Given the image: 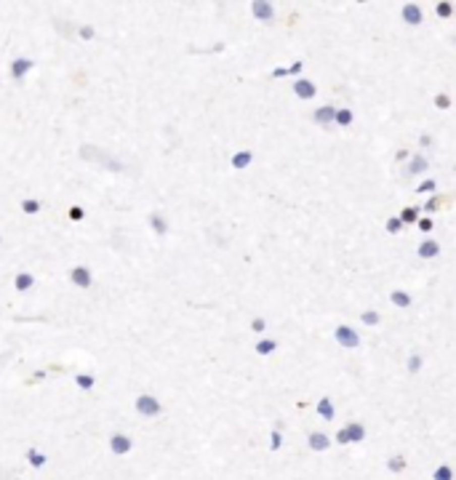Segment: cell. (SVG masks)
<instances>
[{
	"mask_svg": "<svg viewBox=\"0 0 456 480\" xmlns=\"http://www.w3.org/2000/svg\"><path fill=\"white\" fill-rule=\"evenodd\" d=\"M134 408H136V413L139 416H144V419H157L163 413V403L155 398V395H150V392H142L139 398L134 400Z\"/></svg>",
	"mask_w": 456,
	"mask_h": 480,
	"instance_id": "1",
	"label": "cell"
},
{
	"mask_svg": "<svg viewBox=\"0 0 456 480\" xmlns=\"http://www.w3.org/2000/svg\"><path fill=\"white\" fill-rule=\"evenodd\" d=\"M80 37H86V40H91V37H94V27H80Z\"/></svg>",
	"mask_w": 456,
	"mask_h": 480,
	"instance_id": "40",
	"label": "cell"
},
{
	"mask_svg": "<svg viewBox=\"0 0 456 480\" xmlns=\"http://www.w3.org/2000/svg\"><path fill=\"white\" fill-rule=\"evenodd\" d=\"M294 96L296 99H302V101H310L318 96V86H315L312 80H307V78H299V80H294Z\"/></svg>",
	"mask_w": 456,
	"mask_h": 480,
	"instance_id": "5",
	"label": "cell"
},
{
	"mask_svg": "<svg viewBox=\"0 0 456 480\" xmlns=\"http://www.w3.org/2000/svg\"><path fill=\"white\" fill-rule=\"evenodd\" d=\"M387 469H389V472H403V469H406V456H389L387 459Z\"/></svg>",
	"mask_w": 456,
	"mask_h": 480,
	"instance_id": "27",
	"label": "cell"
},
{
	"mask_svg": "<svg viewBox=\"0 0 456 480\" xmlns=\"http://www.w3.org/2000/svg\"><path fill=\"white\" fill-rule=\"evenodd\" d=\"M35 283H38V280H35L32 272H19V275L14 278V288L19 291V294H30L35 288Z\"/></svg>",
	"mask_w": 456,
	"mask_h": 480,
	"instance_id": "13",
	"label": "cell"
},
{
	"mask_svg": "<svg viewBox=\"0 0 456 480\" xmlns=\"http://www.w3.org/2000/svg\"><path fill=\"white\" fill-rule=\"evenodd\" d=\"M416 253H419V259L430 261V259H435V256H440V243H437L435 238H424V240L416 246Z\"/></svg>",
	"mask_w": 456,
	"mask_h": 480,
	"instance_id": "9",
	"label": "cell"
},
{
	"mask_svg": "<svg viewBox=\"0 0 456 480\" xmlns=\"http://www.w3.org/2000/svg\"><path fill=\"white\" fill-rule=\"evenodd\" d=\"M416 227L422 230V232H430V230H432V219H430V216H419Z\"/></svg>",
	"mask_w": 456,
	"mask_h": 480,
	"instance_id": "37",
	"label": "cell"
},
{
	"mask_svg": "<svg viewBox=\"0 0 456 480\" xmlns=\"http://www.w3.org/2000/svg\"><path fill=\"white\" fill-rule=\"evenodd\" d=\"M400 19H403L406 24H411V27H419L424 22V11H422L419 3H403V8H400Z\"/></svg>",
	"mask_w": 456,
	"mask_h": 480,
	"instance_id": "6",
	"label": "cell"
},
{
	"mask_svg": "<svg viewBox=\"0 0 456 480\" xmlns=\"http://www.w3.org/2000/svg\"><path fill=\"white\" fill-rule=\"evenodd\" d=\"M379 320H381V315L376 312V309H363L360 312V323L363 326H379Z\"/></svg>",
	"mask_w": 456,
	"mask_h": 480,
	"instance_id": "26",
	"label": "cell"
},
{
	"mask_svg": "<svg viewBox=\"0 0 456 480\" xmlns=\"http://www.w3.org/2000/svg\"><path fill=\"white\" fill-rule=\"evenodd\" d=\"M432 480H453V467L451 464H437L435 472H432Z\"/></svg>",
	"mask_w": 456,
	"mask_h": 480,
	"instance_id": "25",
	"label": "cell"
},
{
	"mask_svg": "<svg viewBox=\"0 0 456 480\" xmlns=\"http://www.w3.org/2000/svg\"><path fill=\"white\" fill-rule=\"evenodd\" d=\"M419 211H422V208H414V205H406V208L400 211L397 216H400V222H403V224H416V222H419Z\"/></svg>",
	"mask_w": 456,
	"mask_h": 480,
	"instance_id": "22",
	"label": "cell"
},
{
	"mask_svg": "<svg viewBox=\"0 0 456 480\" xmlns=\"http://www.w3.org/2000/svg\"><path fill=\"white\" fill-rule=\"evenodd\" d=\"M403 227H406V224L400 222V216H389V219L384 222V230H387L389 235H397V232L403 230Z\"/></svg>",
	"mask_w": 456,
	"mask_h": 480,
	"instance_id": "30",
	"label": "cell"
},
{
	"mask_svg": "<svg viewBox=\"0 0 456 480\" xmlns=\"http://www.w3.org/2000/svg\"><path fill=\"white\" fill-rule=\"evenodd\" d=\"M437 208H440V197H437V195H430V200H427V205H424V208L422 211H437Z\"/></svg>",
	"mask_w": 456,
	"mask_h": 480,
	"instance_id": "36",
	"label": "cell"
},
{
	"mask_svg": "<svg viewBox=\"0 0 456 480\" xmlns=\"http://www.w3.org/2000/svg\"><path fill=\"white\" fill-rule=\"evenodd\" d=\"M389 302H392L395 307H400V309H408L414 304V299H411V294L408 291H400V288H395L392 294H389Z\"/></svg>",
	"mask_w": 456,
	"mask_h": 480,
	"instance_id": "17",
	"label": "cell"
},
{
	"mask_svg": "<svg viewBox=\"0 0 456 480\" xmlns=\"http://www.w3.org/2000/svg\"><path fill=\"white\" fill-rule=\"evenodd\" d=\"M333 115H336V107L333 104H320L318 110L312 112V120L318 126H331L333 123Z\"/></svg>",
	"mask_w": 456,
	"mask_h": 480,
	"instance_id": "11",
	"label": "cell"
},
{
	"mask_svg": "<svg viewBox=\"0 0 456 480\" xmlns=\"http://www.w3.org/2000/svg\"><path fill=\"white\" fill-rule=\"evenodd\" d=\"M147 222H150V227H152L157 235H165V232H168V219H165V216H163L160 211H152Z\"/></svg>",
	"mask_w": 456,
	"mask_h": 480,
	"instance_id": "18",
	"label": "cell"
},
{
	"mask_svg": "<svg viewBox=\"0 0 456 480\" xmlns=\"http://www.w3.org/2000/svg\"><path fill=\"white\" fill-rule=\"evenodd\" d=\"M435 14H437V19H451L453 16V3L451 0H440V3L435 6Z\"/></svg>",
	"mask_w": 456,
	"mask_h": 480,
	"instance_id": "24",
	"label": "cell"
},
{
	"mask_svg": "<svg viewBox=\"0 0 456 480\" xmlns=\"http://www.w3.org/2000/svg\"><path fill=\"white\" fill-rule=\"evenodd\" d=\"M283 446V435H280V421H277V427L269 432V451H280Z\"/></svg>",
	"mask_w": 456,
	"mask_h": 480,
	"instance_id": "28",
	"label": "cell"
},
{
	"mask_svg": "<svg viewBox=\"0 0 456 480\" xmlns=\"http://www.w3.org/2000/svg\"><path fill=\"white\" fill-rule=\"evenodd\" d=\"M304 70V62H294L291 67H288V75H299Z\"/></svg>",
	"mask_w": 456,
	"mask_h": 480,
	"instance_id": "39",
	"label": "cell"
},
{
	"mask_svg": "<svg viewBox=\"0 0 456 480\" xmlns=\"http://www.w3.org/2000/svg\"><path fill=\"white\" fill-rule=\"evenodd\" d=\"M333 126H339V128L352 126V110L350 107H339L336 115H333Z\"/></svg>",
	"mask_w": 456,
	"mask_h": 480,
	"instance_id": "21",
	"label": "cell"
},
{
	"mask_svg": "<svg viewBox=\"0 0 456 480\" xmlns=\"http://www.w3.org/2000/svg\"><path fill=\"white\" fill-rule=\"evenodd\" d=\"M419 144H422V147H430V144H432V136H430V134H422V136H419Z\"/></svg>",
	"mask_w": 456,
	"mask_h": 480,
	"instance_id": "42",
	"label": "cell"
},
{
	"mask_svg": "<svg viewBox=\"0 0 456 480\" xmlns=\"http://www.w3.org/2000/svg\"><path fill=\"white\" fill-rule=\"evenodd\" d=\"M256 355H262V357H269L275 350H277V339H259L256 342Z\"/></svg>",
	"mask_w": 456,
	"mask_h": 480,
	"instance_id": "20",
	"label": "cell"
},
{
	"mask_svg": "<svg viewBox=\"0 0 456 480\" xmlns=\"http://www.w3.org/2000/svg\"><path fill=\"white\" fill-rule=\"evenodd\" d=\"M408 157V149H400V152L395 155V160H406Z\"/></svg>",
	"mask_w": 456,
	"mask_h": 480,
	"instance_id": "43",
	"label": "cell"
},
{
	"mask_svg": "<svg viewBox=\"0 0 456 480\" xmlns=\"http://www.w3.org/2000/svg\"><path fill=\"white\" fill-rule=\"evenodd\" d=\"M344 432H347V440H350V446L352 443H363L366 440V424H360V421H350V424H344Z\"/></svg>",
	"mask_w": 456,
	"mask_h": 480,
	"instance_id": "12",
	"label": "cell"
},
{
	"mask_svg": "<svg viewBox=\"0 0 456 480\" xmlns=\"http://www.w3.org/2000/svg\"><path fill=\"white\" fill-rule=\"evenodd\" d=\"M232 168H235V171H246V168L254 163V152H251V149H238L235 155H232Z\"/></svg>",
	"mask_w": 456,
	"mask_h": 480,
	"instance_id": "14",
	"label": "cell"
},
{
	"mask_svg": "<svg viewBox=\"0 0 456 480\" xmlns=\"http://www.w3.org/2000/svg\"><path fill=\"white\" fill-rule=\"evenodd\" d=\"M333 339H336V344L347 347V350H355V347H360V334H358L352 326H347V323H341V326L333 328Z\"/></svg>",
	"mask_w": 456,
	"mask_h": 480,
	"instance_id": "2",
	"label": "cell"
},
{
	"mask_svg": "<svg viewBox=\"0 0 456 480\" xmlns=\"http://www.w3.org/2000/svg\"><path fill=\"white\" fill-rule=\"evenodd\" d=\"M288 75V67H275L272 70V78H286Z\"/></svg>",
	"mask_w": 456,
	"mask_h": 480,
	"instance_id": "41",
	"label": "cell"
},
{
	"mask_svg": "<svg viewBox=\"0 0 456 480\" xmlns=\"http://www.w3.org/2000/svg\"><path fill=\"white\" fill-rule=\"evenodd\" d=\"M70 280H72V286H78V288H91L94 286V275H91V270L86 264H78V267H72L70 270Z\"/></svg>",
	"mask_w": 456,
	"mask_h": 480,
	"instance_id": "4",
	"label": "cell"
},
{
	"mask_svg": "<svg viewBox=\"0 0 456 480\" xmlns=\"http://www.w3.org/2000/svg\"><path fill=\"white\" fill-rule=\"evenodd\" d=\"M435 107L437 110H451V96H448V93H435Z\"/></svg>",
	"mask_w": 456,
	"mask_h": 480,
	"instance_id": "32",
	"label": "cell"
},
{
	"mask_svg": "<svg viewBox=\"0 0 456 480\" xmlns=\"http://www.w3.org/2000/svg\"><path fill=\"white\" fill-rule=\"evenodd\" d=\"M307 446H310V451H315V454H323V451L331 448V438L320 430H312L310 435H307Z\"/></svg>",
	"mask_w": 456,
	"mask_h": 480,
	"instance_id": "8",
	"label": "cell"
},
{
	"mask_svg": "<svg viewBox=\"0 0 456 480\" xmlns=\"http://www.w3.org/2000/svg\"><path fill=\"white\" fill-rule=\"evenodd\" d=\"M75 384H78L80 390H94L96 379H94L91 374H78V376H75Z\"/></svg>",
	"mask_w": 456,
	"mask_h": 480,
	"instance_id": "29",
	"label": "cell"
},
{
	"mask_svg": "<svg viewBox=\"0 0 456 480\" xmlns=\"http://www.w3.org/2000/svg\"><path fill=\"white\" fill-rule=\"evenodd\" d=\"M40 208H43V203L38 200V197H24V200H22V211H24L27 216H35Z\"/></svg>",
	"mask_w": 456,
	"mask_h": 480,
	"instance_id": "23",
	"label": "cell"
},
{
	"mask_svg": "<svg viewBox=\"0 0 456 480\" xmlns=\"http://www.w3.org/2000/svg\"><path fill=\"white\" fill-rule=\"evenodd\" d=\"M251 14H254V19H259V22H272L275 19V6L269 3V0H254L251 3Z\"/></svg>",
	"mask_w": 456,
	"mask_h": 480,
	"instance_id": "7",
	"label": "cell"
},
{
	"mask_svg": "<svg viewBox=\"0 0 456 480\" xmlns=\"http://www.w3.org/2000/svg\"><path fill=\"white\" fill-rule=\"evenodd\" d=\"M107 446H109V451H112L115 456H128L131 448H134V440L128 435H123V432H112L109 440H107Z\"/></svg>",
	"mask_w": 456,
	"mask_h": 480,
	"instance_id": "3",
	"label": "cell"
},
{
	"mask_svg": "<svg viewBox=\"0 0 456 480\" xmlns=\"http://www.w3.org/2000/svg\"><path fill=\"white\" fill-rule=\"evenodd\" d=\"M453 43H456V40H453Z\"/></svg>",
	"mask_w": 456,
	"mask_h": 480,
	"instance_id": "44",
	"label": "cell"
},
{
	"mask_svg": "<svg viewBox=\"0 0 456 480\" xmlns=\"http://www.w3.org/2000/svg\"><path fill=\"white\" fill-rule=\"evenodd\" d=\"M435 187H437V182H435V179H424L422 184H416V192H422V195H430V192H435Z\"/></svg>",
	"mask_w": 456,
	"mask_h": 480,
	"instance_id": "34",
	"label": "cell"
},
{
	"mask_svg": "<svg viewBox=\"0 0 456 480\" xmlns=\"http://www.w3.org/2000/svg\"><path fill=\"white\" fill-rule=\"evenodd\" d=\"M422 365H424L422 355H411V357H408V374H419V371H422Z\"/></svg>",
	"mask_w": 456,
	"mask_h": 480,
	"instance_id": "33",
	"label": "cell"
},
{
	"mask_svg": "<svg viewBox=\"0 0 456 480\" xmlns=\"http://www.w3.org/2000/svg\"><path fill=\"white\" fill-rule=\"evenodd\" d=\"M427 168H430V163H427L424 155H411V160H408V174L416 176V174H424Z\"/></svg>",
	"mask_w": 456,
	"mask_h": 480,
	"instance_id": "19",
	"label": "cell"
},
{
	"mask_svg": "<svg viewBox=\"0 0 456 480\" xmlns=\"http://www.w3.org/2000/svg\"><path fill=\"white\" fill-rule=\"evenodd\" d=\"M32 67H35L32 59H14V62H11V80L22 83V80L27 78V72H30Z\"/></svg>",
	"mask_w": 456,
	"mask_h": 480,
	"instance_id": "10",
	"label": "cell"
},
{
	"mask_svg": "<svg viewBox=\"0 0 456 480\" xmlns=\"http://www.w3.org/2000/svg\"><path fill=\"white\" fill-rule=\"evenodd\" d=\"M264 328H267V320H264V317H254V320H251V331H254V334H262Z\"/></svg>",
	"mask_w": 456,
	"mask_h": 480,
	"instance_id": "35",
	"label": "cell"
},
{
	"mask_svg": "<svg viewBox=\"0 0 456 480\" xmlns=\"http://www.w3.org/2000/svg\"><path fill=\"white\" fill-rule=\"evenodd\" d=\"M333 440H336L339 446H350V440H347V432H344V427H341V430H336V435H333Z\"/></svg>",
	"mask_w": 456,
	"mask_h": 480,
	"instance_id": "38",
	"label": "cell"
},
{
	"mask_svg": "<svg viewBox=\"0 0 456 480\" xmlns=\"http://www.w3.org/2000/svg\"><path fill=\"white\" fill-rule=\"evenodd\" d=\"M27 462H30L32 469H43L45 464H48V456H45L38 446H30L27 448Z\"/></svg>",
	"mask_w": 456,
	"mask_h": 480,
	"instance_id": "15",
	"label": "cell"
},
{
	"mask_svg": "<svg viewBox=\"0 0 456 480\" xmlns=\"http://www.w3.org/2000/svg\"><path fill=\"white\" fill-rule=\"evenodd\" d=\"M67 216H70V222H83L86 219V208H83V205H70Z\"/></svg>",
	"mask_w": 456,
	"mask_h": 480,
	"instance_id": "31",
	"label": "cell"
},
{
	"mask_svg": "<svg viewBox=\"0 0 456 480\" xmlns=\"http://www.w3.org/2000/svg\"><path fill=\"white\" fill-rule=\"evenodd\" d=\"M318 416L325 419V421H333V416H336V408H333V403H331L328 395L318 400Z\"/></svg>",
	"mask_w": 456,
	"mask_h": 480,
	"instance_id": "16",
	"label": "cell"
}]
</instances>
